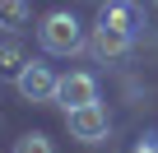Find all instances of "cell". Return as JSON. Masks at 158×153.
<instances>
[{
  "label": "cell",
  "instance_id": "obj_1",
  "mask_svg": "<svg viewBox=\"0 0 158 153\" xmlns=\"http://www.w3.org/2000/svg\"><path fill=\"white\" fill-rule=\"evenodd\" d=\"M37 37H42V46H47L51 56H74L79 46H84V33H79V19H74L70 10H51V14L42 19Z\"/></svg>",
  "mask_w": 158,
  "mask_h": 153
},
{
  "label": "cell",
  "instance_id": "obj_2",
  "mask_svg": "<svg viewBox=\"0 0 158 153\" xmlns=\"http://www.w3.org/2000/svg\"><path fill=\"white\" fill-rule=\"evenodd\" d=\"M14 88H19V98H23V102H56L60 74H51V65H42V60H28V65H23V74L14 79Z\"/></svg>",
  "mask_w": 158,
  "mask_h": 153
},
{
  "label": "cell",
  "instance_id": "obj_3",
  "mask_svg": "<svg viewBox=\"0 0 158 153\" xmlns=\"http://www.w3.org/2000/svg\"><path fill=\"white\" fill-rule=\"evenodd\" d=\"M65 125H70V135H74V139L98 144V139H107L112 116H107V107H102V102H89V107H74V111H65Z\"/></svg>",
  "mask_w": 158,
  "mask_h": 153
},
{
  "label": "cell",
  "instance_id": "obj_4",
  "mask_svg": "<svg viewBox=\"0 0 158 153\" xmlns=\"http://www.w3.org/2000/svg\"><path fill=\"white\" fill-rule=\"evenodd\" d=\"M56 102H60V111H74V107H89V102H98V79H93V74H84V70L60 74Z\"/></svg>",
  "mask_w": 158,
  "mask_h": 153
},
{
  "label": "cell",
  "instance_id": "obj_5",
  "mask_svg": "<svg viewBox=\"0 0 158 153\" xmlns=\"http://www.w3.org/2000/svg\"><path fill=\"white\" fill-rule=\"evenodd\" d=\"M130 42H135V33H126V28H112V23H98L93 28V56H102V60L126 56Z\"/></svg>",
  "mask_w": 158,
  "mask_h": 153
},
{
  "label": "cell",
  "instance_id": "obj_6",
  "mask_svg": "<svg viewBox=\"0 0 158 153\" xmlns=\"http://www.w3.org/2000/svg\"><path fill=\"white\" fill-rule=\"evenodd\" d=\"M98 23H112V28H126V33H135V28L144 23V10L135 5V0H107V5L98 10Z\"/></svg>",
  "mask_w": 158,
  "mask_h": 153
},
{
  "label": "cell",
  "instance_id": "obj_7",
  "mask_svg": "<svg viewBox=\"0 0 158 153\" xmlns=\"http://www.w3.org/2000/svg\"><path fill=\"white\" fill-rule=\"evenodd\" d=\"M23 65H28V56H23V46H19V42H0V74L19 79Z\"/></svg>",
  "mask_w": 158,
  "mask_h": 153
},
{
  "label": "cell",
  "instance_id": "obj_8",
  "mask_svg": "<svg viewBox=\"0 0 158 153\" xmlns=\"http://www.w3.org/2000/svg\"><path fill=\"white\" fill-rule=\"evenodd\" d=\"M28 19V0H0V28H19Z\"/></svg>",
  "mask_w": 158,
  "mask_h": 153
},
{
  "label": "cell",
  "instance_id": "obj_9",
  "mask_svg": "<svg viewBox=\"0 0 158 153\" xmlns=\"http://www.w3.org/2000/svg\"><path fill=\"white\" fill-rule=\"evenodd\" d=\"M14 153H56V148H51V139H47V135H37V130H33V135L14 139Z\"/></svg>",
  "mask_w": 158,
  "mask_h": 153
},
{
  "label": "cell",
  "instance_id": "obj_10",
  "mask_svg": "<svg viewBox=\"0 0 158 153\" xmlns=\"http://www.w3.org/2000/svg\"><path fill=\"white\" fill-rule=\"evenodd\" d=\"M153 5H158V0H153Z\"/></svg>",
  "mask_w": 158,
  "mask_h": 153
}]
</instances>
